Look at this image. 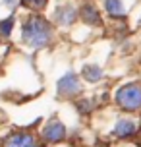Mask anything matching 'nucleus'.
<instances>
[{"mask_svg":"<svg viewBox=\"0 0 141 147\" xmlns=\"http://www.w3.org/2000/svg\"><path fill=\"white\" fill-rule=\"evenodd\" d=\"M21 41L35 51L45 49L54 41V27L41 14H31L21 25Z\"/></svg>","mask_w":141,"mask_h":147,"instance_id":"nucleus-1","label":"nucleus"},{"mask_svg":"<svg viewBox=\"0 0 141 147\" xmlns=\"http://www.w3.org/2000/svg\"><path fill=\"white\" fill-rule=\"evenodd\" d=\"M114 103L124 112H139L141 110V83L139 81H130L116 89L114 93Z\"/></svg>","mask_w":141,"mask_h":147,"instance_id":"nucleus-2","label":"nucleus"},{"mask_svg":"<svg viewBox=\"0 0 141 147\" xmlns=\"http://www.w3.org/2000/svg\"><path fill=\"white\" fill-rule=\"evenodd\" d=\"M58 87V95L62 99H74L81 93V81H79V76L75 72H68L66 76H62L56 83Z\"/></svg>","mask_w":141,"mask_h":147,"instance_id":"nucleus-3","label":"nucleus"},{"mask_svg":"<svg viewBox=\"0 0 141 147\" xmlns=\"http://www.w3.org/2000/svg\"><path fill=\"white\" fill-rule=\"evenodd\" d=\"M2 147H39V140H37V136L31 132L15 130V132H10L4 138Z\"/></svg>","mask_w":141,"mask_h":147,"instance_id":"nucleus-4","label":"nucleus"},{"mask_svg":"<svg viewBox=\"0 0 141 147\" xmlns=\"http://www.w3.org/2000/svg\"><path fill=\"white\" fill-rule=\"evenodd\" d=\"M66 134H68L66 126L62 124L58 118H50V120L45 122V128H43L41 136H43V140L48 141V143H58V141H62L66 138Z\"/></svg>","mask_w":141,"mask_h":147,"instance_id":"nucleus-5","label":"nucleus"},{"mask_svg":"<svg viewBox=\"0 0 141 147\" xmlns=\"http://www.w3.org/2000/svg\"><path fill=\"white\" fill-rule=\"evenodd\" d=\"M77 18H79L85 25H91V27L104 25L103 18H101V12H99V8H97L93 2H85V4H81L79 10H77Z\"/></svg>","mask_w":141,"mask_h":147,"instance_id":"nucleus-6","label":"nucleus"},{"mask_svg":"<svg viewBox=\"0 0 141 147\" xmlns=\"http://www.w3.org/2000/svg\"><path fill=\"white\" fill-rule=\"evenodd\" d=\"M137 134V124H135L132 118H118V122L114 126V136L120 140H128V138H134Z\"/></svg>","mask_w":141,"mask_h":147,"instance_id":"nucleus-7","label":"nucleus"},{"mask_svg":"<svg viewBox=\"0 0 141 147\" xmlns=\"http://www.w3.org/2000/svg\"><path fill=\"white\" fill-rule=\"evenodd\" d=\"M75 20H77V10H75L72 4H66V6L58 8L56 14H54L56 25H72Z\"/></svg>","mask_w":141,"mask_h":147,"instance_id":"nucleus-8","label":"nucleus"},{"mask_svg":"<svg viewBox=\"0 0 141 147\" xmlns=\"http://www.w3.org/2000/svg\"><path fill=\"white\" fill-rule=\"evenodd\" d=\"M103 68L97 66V64H85L81 68V78L85 81H89V83H97V81L103 80Z\"/></svg>","mask_w":141,"mask_h":147,"instance_id":"nucleus-9","label":"nucleus"},{"mask_svg":"<svg viewBox=\"0 0 141 147\" xmlns=\"http://www.w3.org/2000/svg\"><path fill=\"white\" fill-rule=\"evenodd\" d=\"M104 10L110 18H124L126 16L124 0H104Z\"/></svg>","mask_w":141,"mask_h":147,"instance_id":"nucleus-10","label":"nucleus"},{"mask_svg":"<svg viewBox=\"0 0 141 147\" xmlns=\"http://www.w3.org/2000/svg\"><path fill=\"white\" fill-rule=\"evenodd\" d=\"M19 4H21L23 8L31 10L33 14H41V12L46 8L48 0H19Z\"/></svg>","mask_w":141,"mask_h":147,"instance_id":"nucleus-11","label":"nucleus"},{"mask_svg":"<svg viewBox=\"0 0 141 147\" xmlns=\"http://www.w3.org/2000/svg\"><path fill=\"white\" fill-rule=\"evenodd\" d=\"M14 16H10V18H6V20H0V37H10L12 35V31H14Z\"/></svg>","mask_w":141,"mask_h":147,"instance_id":"nucleus-12","label":"nucleus"},{"mask_svg":"<svg viewBox=\"0 0 141 147\" xmlns=\"http://www.w3.org/2000/svg\"><path fill=\"white\" fill-rule=\"evenodd\" d=\"M2 2H4V4H6L8 8H12V10H14V8L17 6V4H19V0H2Z\"/></svg>","mask_w":141,"mask_h":147,"instance_id":"nucleus-13","label":"nucleus"}]
</instances>
